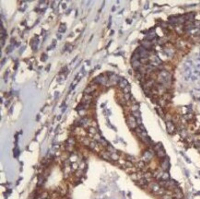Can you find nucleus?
I'll return each instance as SVG.
<instances>
[{
	"instance_id": "10",
	"label": "nucleus",
	"mask_w": 200,
	"mask_h": 199,
	"mask_svg": "<svg viewBox=\"0 0 200 199\" xmlns=\"http://www.w3.org/2000/svg\"><path fill=\"white\" fill-rule=\"evenodd\" d=\"M131 65H132V67L133 68H135V69H139L140 67H141V63H140L139 60H136V61H134V62H131Z\"/></svg>"
},
{
	"instance_id": "27",
	"label": "nucleus",
	"mask_w": 200,
	"mask_h": 199,
	"mask_svg": "<svg viewBox=\"0 0 200 199\" xmlns=\"http://www.w3.org/2000/svg\"><path fill=\"white\" fill-rule=\"evenodd\" d=\"M24 49H25V46L21 47V48H20V50H19V53H20V54H21V53H22V52L24 51Z\"/></svg>"
},
{
	"instance_id": "12",
	"label": "nucleus",
	"mask_w": 200,
	"mask_h": 199,
	"mask_svg": "<svg viewBox=\"0 0 200 199\" xmlns=\"http://www.w3.org/2000/svg\"><path fill=\"white\" fill-rule=\"evenodd\" d=\"M88 132H89V134L91 135H93V136H94L95 135L98 134L97 128H96V127H94V126H88Z\"/></svg>"
},
{
	"instance_id": "22",
	"label": "nucleus",
	"mask_w": 200,
	"mask_h": 199,
	"mask_svg": "<svg viewBox=\"0 0 200 199\" xmlns=\"http://www.w3.org/2000/svg\"><path fill=\"white\" fill-rule=\"evenodd\" d=\"M8 73H9V70H7V71H6V73H5V76H4V80H5V82H8Z\"/></svg>"
},
{
	"instance_id": "14",
	"label": "nucleus",
	"mask_w": 200,
	"mask_h": 199,
	"mask_svg": "<svg viewBox=\"0 0 200 199\" xmlns=\"http://www.w3.org/2000/svg\"><path fill=\"white\" fill-rule=\"evenodd\" d=\"M99 143L101 144L102 146H103V147H106V148H107L108 146H109V143H108V141H106V140L103 138V137H101V139L99 140Z\"/></svg>"
},
{
	"instance_id": "24",
	"label": "nucleus",
	"mask_w": 200,
	"mask_h": 199,
	"mask_svg": "<svg viewBox=\"0 0 200 199\" xmlns=\"http://www.w3.org/2000/svg\"><path fill=\"white\" fill-rule=\"evenodd\" d=\"M79 114L80 116H84V115H86L87 114V111H85V110H82V111H79Z\"/></svg>"
},
{
	"instance_id": "19",
	"label": "nucleus",
	"mask_w": 200,
	"mask_h": 199,
	"mask_svg": "<svg viewBox=\"0 0 200 199\" xmlns=\"http://www.w3.org/2000/svg\"><path fill=\"white\" fill-rule=\"evenodd\" d=\"M65 30H66V27H65V24H61L59 29H58V32H59L60 33H63L65 32Z\"/></svg>"
},
{
	"instance_id": "28",
	"label": "nucleus",
	"mask_w": 200,
	"mask_h": 199,
	"mask_svg": "<svg viewBox=\"0 0 200 199\" xmlns=\"http://www.w3.org/2000/svg\"><path fill=\"white\" fill-rule=\"evenodd\" d=\"M4 63H6V58H5V59H3V61H2V63H1V65H4Z\"/></svg>"
},
{
	"instance_id": "31",
	"label": "nucleus",
	"mask_w": 200,
	"mask_h": 199,
	"mask_svg": "<svg viewBox=\"0 0 200 199\" xmlns=\"http://www.w3.org/2000/svg\"><path fill=\"white\" fill-rule=\"evenodd\" d=\"M62 7H63V8L65 9V7H66V6H65V4H63V5H62Z\"/></svg>"
},
{
	"instance_id": "6",
	"label": "nucleus",
	"mask_w": 200,
	"mask_h": 199,
	"mask_svg": "<svg viewBox=\"0 0 200 199\" xmlns=\"http://www.w3.org/2000/svg\"><path fill=\"white\" fill-rule=\"evenodd\" d=\"M152 158H153V153L150 152V151H149V150L145 151L144 155H143V160H144L145 162L149 161Z\"/></svg>"
},
{
	"instance_id": "29",
	"label": "nucleus",
	"mask_w": 200,
	"mask_h": 199,
	"mask_svg": "<svg viewBox=\"0 0 200 199\" xmlns=\"http://www.w3.org/2000/svg\"><path fill=\"white\" fill-rule=\"evenodd\" d=\"M15 69H17V68H18V62H17V63H16V65H15V67H14Z\"/></svg>"
},
{
	"instance_id": "11",
	"label": "nucleus",
	"mask_w": 200,
	"mask_h": 199,
	"mask_svg": "<svg viewBox=\"0 0 200 199\" xmlns=\"http://www.w3.org/2000/svg\"><path fill=\"white\" fill-rule=\"evenodd\" d=\"M129 84H128V82H127V80L125 79H120V81H119V86H120V88H125L126 87H127Z\"/></svg>"
},
{
	"instance_id": "18",
	"label": "nucleus",
	"mask_w": 200,
	"mask_h": 199,
	"mask_svg": "<svg viewBox=\"0 0 200 199\" xmlns=\"http://www.w3.org/2000/svg\"><path fill=\"white\" fill-rule=\"evenodd\" d=\"M81 140H82V143H83L84 145H86V146H89V144L91 142V141L88 138H87V137H82Z\"/></svg>"
},
{
	"instance_id": "2",
	"label": "nucleus",
	"mask_w": 200,
	"mask_h": 199,
	"mask_svg": "<svg viewBox=\"0 0 200 199\" xmlns=\"http://www.w3.org/2000/svg\"><path fill=\"white\" fill-rule=\"evenodd\" d=\"M126 123H127V125H128V127H129L131 130H135V129H136V128L138 127V125H137L136 119L135 117L132 115V114L127 117Z\"/></svg>"
},
{
	"instance_id": "8",
	"label": "nucleus",
	"mask_w": 200,
	"mask_h": 199,
	"mask_svg": "<svg viewBox=\"0 0 200 199\" xmlns=\"http://www.w3.org/2000/svg\"><path fill=\"white\" fill-rule=\"evenodd\" d=\"M101 157L105 160H111V153L108 151H102L101 152Z\"/></svg>"
},
{
	"instance_id": "23",
	"label": "nucleus",
	"mask_w": 200,
	"mask_h": 199,
	"mask_svg": "<svg viewBox=\"0 0 200 199\" xmlns=\"http://www.w3.org/2000/svg\"><path fill=\"white\" fill-rule=\"evenodd\" d=\"M13 45H14V44H10L9 46L7 48V53H8V54H9L10 52L13 50Z\"/></svg>"
},
{
	"instance_id": "1",
	"label": "nucleus",
	"mask_w": 200,
	"mask_h": 199,
	"mask_svg": "<svg viewBox=\"0 0 200 199\" xmlns=\"http://www.w3.org/2000/svg\"><path fill=\"white\" fill-rule=\"evenodd\" d=\"M92 82L94 84H99V85H108V83H109V78L104 74H102L96 77L92 80Z\"/></svg>"
},
{
	"instance_id": "4",
	"label": "nucleus",
	"mask_w": 200,
	"mask_h": 199,
	"mask_svg": "<svg viewBox=\"0 0 200 199\" xmlns=\"http://www.w3.org/2000/svg\"><path fill=\"white\" fill-rule=\"evenodd\" d=\"M141 46L144 47L145 49H147V50H150V49H152V46H153V42H151V41H149V40H143V41H141Z\"/></svg>"
},
{
	"instance_id": "5",
	"label": "nucleus",
	"mask_w": 200,
	"mask_h": 199,
	"mask_svg": "<svg viewBox=\"0 0 200 199\" xmlns=\"http://www.w3.org/2000/svg\"><path fill=\"white\" fill-rule=\"evenodd\" d=\"M160 167L162 169L163 171H167L168 169L170 168V162H169V159L167 157L165 159H163L161 160V163H160Z\"/></svg>"
},
{
	"instance_id": "17",
	"label": "nucleus",
	"mask_w": 200,
	"mask_h": 199,
	"mask_svg": "<svg viewBox=\"0 0 200 199\" xmlns=\"http://www.w3.org/2000/svg\"><path fill=\"white\" fill-rule=\"evenodd\" d=\"M165 52H166V55H167L168 56H170V57L174 55V51H173L172 49H171V48H167V49L165 50Z\"/></svg>"
},
{
	"instance_id": "34",
	"label": "nucleus",
	"mask_w": 200,
	"mask_h": 199,
	"mask_svg": "<svg viewBox=\"0 0 200 199\" xmlns=\"http://www.w3.org/2000/svg\"><path fill=\"white\" fill-rule=\"evenodd\" d=\"M45 199H47V198H45Z\"/></svg>"
},
{
	"instance_id": "16",
	"label": "nucleus",
	"mask_w": 200,
	"mask_h": 199,
	"mask_svg": "<svg viewBox=\"0 0 200 199\" xmlns=\"http://www.w3.org/2000/svg\"><path fill=\"white\" fill-rule=\"evenodd\" d=\"M75 139L74 137H69V138L66 140V142H65V144H67V145H70V146H74L75 145Z\"/></svg>"
},
{
	"instance_id": "33",
	"label": "nucleus",
	"mask_w": 200,
	"mask_h": 199,
	"mask_svg": "<svg viewBox=\"0 0 200 199\" xmlns=\"http://www.w3.org/2000/svg\"><path fill=\"white\" fill-rule=\"evenodd\" d=\"M58 39H59V40H61V35H59V34H58Z\"/></svg>"
},
{
	"instance_id": "13",
	"label": "nucleus",
	"mask_w": 200,
	"mask_h": 199,
	"mask_svg": "<svg viewBox=\"0 0 200 199\" xmlns=\"http://www.w3.org/2000/svg\"><path fill=\"white\" fill-rule=\"evenodd\" d=\"M119 159H120V156L118 155V153L117 152L111 153V159H112V160H113V161H117Z\"/></svg>"
},
{
	"instance_id": "15",
	"label": "nucleus",
	"mask_w": 200,
	"mask_h": 199,
	"mask_svg": "<svg viewBox=\"0 0 200 199\" xmlns=\"http://www.w3.org/2000/svg\"><path fill=\"white\" fill-rule=\"evenodd\" d=\"M169 180H170V175H169V173H168L167 171H164L162 176H161V180L160 181H169Z\"/></svg>"
},
{
	"instance_id": "30",
	"label": "nucleus",
	"mask_w": 200,
	"mask_h": 199,
	"mask_svg": "<svg viewBox=\"0 0 200 199\" xmlns=\"http://www.w3.org/2000/svg\"><path fill=\"white\" fill-rule=\"evenodd\" d=\"M19 44H20L19 42H16V43H15V45H16V46H17V47H18V46H19Z\"/></svg>"
},
{
	"instance_id": "32",
	"label": "nucleus",
	"mask_w": 200,
	"mask_h": 199,
	"mask_svg": "<svg viewBox=\"0 0 200 199\" xmlns=\"http://www.w3.org/2000/svg\"><path fill=\"white\" fill-rule=\"evenodd\" d=\"M116 9V8L115 7H112V11H114V10Z\"/></svg>"
},
{
	"instance_id": "21",
	"label": "nucleus",
	"mask_w": 200,
	"mask_h": 199,
	"mask_svg": "<svg viewBox=\"0 0 200 199\" xmlns=\"http://www.w3.org/2000/svg\"><path fill=\"white\" fill-rule=\"evenodd\" d=\"M47 58H48V56H47V54H45V53H44V54H42V56H41V59H42V61H43V62H44V61H46Z\"/></svg>"
},
{
	"instance_id": "3",
	"label": "nucleus",
	"mask_w": 200,
	"mask_h": 199,
	"mask_svg": "<svg viewBox=\"0 0 200 199\" xmlns=\"http://www.w3.org/2000/svg\"><path fill=\"white\" fill-rule=\"evenodd\" d=\"M166 126H167V132L170 135H172L175 132V125L172 123V121H167L166 122Z\"/></svg>"
},
{
	"instance_id": "9",
	"label": "nucleus",
	"mask_w": 200,
	"mask_h": 199,
	"mask_svg": "<svg viewBox=\"0 0 200 199\" xmlns=\"http://www.w3.org/2000/svg\"><path fill=\"white\" fill-rule=\"evenodd\" d=\"M156 154H157V156H158L160 159H165V158L167 157V156H166V152H165V150L163 149V148H161V149L158 150V151L156 152Z\"/></svg>"
},
{
	"instance_id": "20",
	"label": "nucleus",
	"mask_w": 200,
	"mask_h": 199,
	"mask_svg": "<svg viewBox=\"0 0 200 199\" xmlns=\"http://www.w3.org/2000/svg\"><path fill=\"white\" fill-rule=\"evenodd\" d=\"M130 85H128L127 87H126L125 88H123V92L125 93V94H127V93H130Z\"/></svg>"
},
{
	"instance_id": "26",
	"label": "nucleus",
	"mask_w": 200,
	"mask_h": 199,
	"mask_svg": "<svg viewBox=\"0 0 200 199\" xmlns=\"http://www.w3.org/2000/svg\"><path fill=\"white\" fill-rule=\"evenodd\" d=\"M4 43H5V40H1V47L4 46Z\"/></svg>"
},
{
	"instance_id": "7",
	"label": "nucleus",
	"mask_w": 200,
	"mask_h": 199,
	"mask_svg": "<svg viewBox=\"0 0 200 199\" xmlns=\"http://www.w3.org/2000/svg\"><path fill=\"white\" fill-rule=\"evenodd\" d=\"M95 89H96V86H95V85H90V86H88V87L86 88L84 92H85V94H87V95H90L91 93H93L95 91Z\"/></svg>"
},
{
	"instance_id": "25",
	"label": "nucleus",
	"mask_w": 200,
	"mask_h": 199,
	"mask_svg": "<svg viewBox=\"0 0 200 199\" xmlns=\"http://www.w3.org/2000/svg\"><path fill=\"white\" fill-rule=\"evenodd\" d=\"M111 24H112V18L110 17V19H109V24H108V28L111 27Z\"/></svg>"
}]
</instances>
